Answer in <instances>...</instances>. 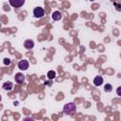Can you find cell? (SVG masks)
I'll return each instance as SVG.
<instances>
[{"instance_id":"obj_1","label":"cell","mask_w":121,"mask_h":121,"mask_svg":"<svg viewBox=\"0 0 121 121\" xmlns=\"http://www.w3.org/2000/svg\"><path fill=\"white\" fill-rule=\"evenodd\" d=\"M77 111V107L76 105L73 103V102H70V103H66L63 107V112L66 113V114H70V115H73Z\"/></svg>"},{"instance_id":"obj_2","label":"cell","mask_w":121,"mask_h":121,"mask_svg":"<svg viewBox=\"0 0 121 121\" xmlns=\"http://www.w3.org/2000/svg\"><path fill=\"white\" fill-rule=\"evenodd\" d=\"M33 15H34L35 18H38V19L43 17V15H44V10H43V9L41 8V7L35 8V9H33Z\"/></svg>"},{"instance_id":"obj_3","label":"cell","mask_w":121,"mask_h":121,"mask_svg":"<svg viewBox=\"0 0 121 121\" xmlns=\"http://www.w3.org/2000/svg\"><path fill=\"white\" fill-rule=\"evenodd\" d=\"M9 2L13 8H20L25 4V0H9Z\"/></svg>"},{"instance_id":"obj_4","label":"cell","mask_w":121,"mask_h":121,"mask_svg":"<svg viewBox=\"0 0 121 121\" xmlns=\"http://www.w3.org/2000/svg\"><path fill=\"white\" fill-rule=\"evenodd\" d=\"M28 66H29V63H28V61L26 60H20L18 62V68L20 70L25 71V70H26L28 68Z\"/></svg>"},{"instance_id":"obj_5","label":"cell","mask_w":121,"mask_h":121,"mask_svg":"<svg viewBox=\"0 0 121 121\" xmlns=\"http://www.w3.org/2000/svg\"><path fill=\"white\" fill-rule=\"evenodd\" d=\"M14 79L17 83H23L24 80H25V76L22 73H17L14 77Z\"/></svg>"},{"instance_id":"obj_6","label":"cell","mask_w":121,"mask_h":121,"mask_svg":"<svg viewBox=\"0 0 121 121\" xmlns=\"http://www.w3.org/2000/svg\"><path fill=\"white\" fill-rule=\"evenodd\" d=\"M24 46H25L26 49L30 50V49H32V48L34 47V43H33L32 40H26V41H25V43H24Z\"/></svg>"},{"instance_id":"obj_7","label":"cell","mask_w":121,"mask_h":121,"mask_svg":"<svg viewBox=\"0 0 121 121\" xmlns=\"http://www.w3.org/2000/svg\"><path fill=\"white\" fill-rule=\"evenodd\" d=\"M103 83V78L101 76H96L94 78V85L95 86H100Z\"/></svg>"},{"instance_id":"obj_8","label":"cell","mask_w":121,"mask_h":121,"mask_svg":"<svg viewBox=\"0 0 121 121\" xmlns=\"http://www.w3.org/2000/svg\"><path fill=\"white\" fill-rule=\"evenodd\" d=\"M52 19H53L54 21H59V20H60V19H61V13H60V11H59V10L54 11V12L52 13Z\"/></svg>"},{"instance_id":"obj_9","label":"cell","mask_w":121,"mask_h":121,"mask_svg":"<svg viewBox=\"0 0 121 121\" xmlns=\"http://www.w3.org/2000/svg\"><path fill=\"white\" fill-rule=\"evenodd\" d=\"M13 87V84L10 82V81H6L4 84H3V89H5L6 91H10Z\"/></svg>"},{"instance_id":"obj_10","label":"cell","mask_w":121,"mask_h":121,"mask_svg":"<svg viewBox=\"0 0 121 121\" xmlns=\"http://www.w3.org/2000/svg\"><path fill=\"white\" fill-rule=\"evenodd\" d=\"M47 78H48L49 79H53V78H56V72L53 71V70L48 71V73H47Z\"/></svg>"},{"instance_id":"obj_11","label":"cell","mask_w":121,"mask_h":121,"mask_svg":"<svg viewBox=\"0 0 121 121\" xmlns=\"http://www.w3.org/2000/svg\"><path fill=\"white\" fill-rule=\"evenodd\" d=\"M104 90L106 91V92H111L112 90V86L111 85V84H109V83H107L105 86H104Z\"/></svg>"},{"instance_id":"obj_12","label":"cell","mask_w":121,"mask_h":121,"mask_svg":"<svg viewBox=\"0 0 121 121\" xmlns=\"http://www.w3.org/2000/svg\"><path fill=\"white\" fill-rule=\"evenodd\" d=\"M3 62H4V64H6V65H9L11 61H10V60H9V59L5 58V59H4V60H3Z\"/></svg>"},{"instance_id":"obj_13","label":"cell","mask_w":121,"mask_h":121,"mask_svg":"<svg viewBox=\"0 0 121 121\" xmlns=\"http://www.w3.org/2000/svg\"><path fill=\"white\" fill-rule=\"evenodd\" d=\"M120 90H121V87H118V88H117V95H121V94H120Z\"/></svg>"},{"instance_id":"obj_14","label":"cell","mask_w":121,"mask_h":121,"mask_svg":"<svg viewBox=\"0 0 121 121\" xmlns=\"http://www.w3.org/2000/svg\"><path fill=\"white\" fill-rule=\"evenodd\" d=\"M114 5H116V9L117 10H120V5H117L116 3H114Z\"/></svg>"},{"instance_id":"obj_15","label":"cell","mask_w":121,"mask_h":121,"mask_svg":"<svg viewBox=\"0 0 121 121\" xmlns=\"http://www.w3.org/2000/svg\"><path fill=\"white\" fill-rule=\"evenodd\" d=\"M2 100V96H1V95H0V101Z\"/></svg>"},{"instance_id":"obj_16","label":"cell","mask_w":121,"mask_h":121,"mask_svg":"<svg viewBox=\"0 0 121 121\" xmlns=\"http://www.w3.org/2000/svg\"><path fill=\"white\" fill-rule=\"evenodd\" d=\"M90 1H95V0H90Z\"/></svg>"}]
</instances>
